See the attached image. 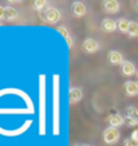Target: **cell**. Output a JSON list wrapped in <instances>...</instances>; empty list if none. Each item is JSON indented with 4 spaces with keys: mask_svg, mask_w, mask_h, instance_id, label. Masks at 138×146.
<instances>
[{
    "mask_svg": "<svg viewBox=\"0 0 138 146\" xmlns=\"http://www.w3.org/2000/svg\"><path fill=\"white\" fill-rule=\"evenodd\" d=\"M39 16L43 22L48 23V24H55L56 22H59V20L62 19V12H60L59 8H56V7L48 5L43 12L39 13Z\"/></svg>",
    "mask_w": 138,
    "mask_h": 146,
    "instance_id": "obj_1",
    "label": "cell"
},
{
    "mask_svg": "<svg viewBox=\"0 0 138 146\" xmlns=\"http://www.w3.org/2000/svg\"><path fill=\"white\" fill-rule=\"evenodd\" d=\"M102 137H103V141H105V143H107V145H114V143H117V142L119 141L121 133L118 131V129L109 126V127L105 129V131H103V134H102Z\"/></svg>",
    "mask_w": 138,
    "mask_h": 146,
    "instance_id": "obj_2",
    "label": "cell"
},
{
    "mask_svg": "<svg viewBox=\"0 0 138 146\" xmlns=\"http://www.w3.org/2000/svg\"><path fill=\"white\" fill-rule=\"evenodd\" d=\"M99 43L93 38H87V39L83 40L82 43V50L85 51L86 54H95L99 50Z\"/></svg>",
    "mask_w": 138,
    "mask_h": 146,
    "instance_id": "obj_3",
    "label": "cell"
},
{
    "mask_svg": "<svg viewBox=\"0 0 138 146\" xmlns=\"http://www.w3.org/2000/svg\"><path fill=\"white\" fill-rule=\"evenodd\" d=\"M107 62L110 63L111 66H122L125 60H123V55L119 51L113 50V51L107 54Z\"/></svg>",
    "mask_w": 138,
    "mask_h": 146,
    "instance_id": "obj_4",
    "label": "cell"
},
{
    "mask_svg": "<svg viewBox=\"0 0 138 146\" xmlns=\"http://www.w3.org/2000/svg\"><path fill=\"white\" fill-rule=\"evenodd\" d=\"M71 11H72V15L75 16V18H83L86 15V5L83 1H79V0H75V1H72L71 4Z\"/></svg>",
    "mask_w": 138,
    "mask_h": 146,
    "instance_id": "obj_5",
    "label": "cell"
},
{
    "mask_svg": "<svg viewBox=\"0 0 138 146\" xmlns=\"http://www.w3.org/2000/svg\"><path fill=\"white\" fill-rule=\"evenodd\" d=\"M102 7L106 13H117L121 9L119 1H117V0H105L102 3Z\"/></svg>",
    "mask_w": 138,
    "mask_h": 146,
    "instance_id": "obj_6",
    "label": "cell"
},
{
    "mask_svg": "<svg viewBox=\"0 0 138 146\" xmlns=\"http://www.w3.org/2000/svg\"><path fill=\"white\" fill-rule=\"evenodd\" d=\"M82 98H83V91H82V89H79V87H71V89H70V91H68V102H70L71 105H75V103L80 102Z\"/></svg>",
    "mask_w": 138,
    "mask_h": 146,
    "instance_id": "obj_7",
    "label": "cell"
},
{
    "mask_svg": "<svg viewBox=\"0 0 138 146\" xmlns=\"http://www.w3.org/2000/svg\"><path fill=\"white\" fill-rule=\"evenodd\" d=\"M121 72L123 76H133L137 74V68H135V64L130 60H125L123 64L121 66Z\"/></svg>",
    "mask_w": 138,
    "mask_h": 146,
    "instance_id": "obj_8",
    "label": "cell"
},
{
    "mask_svg": "<svg viewBox=\"0 0 138 146\" xmlns=\"http://www.w3.org/2000/svg\"><path fill=\"white\" fill-rule=\"evenodd\" d=\"M107 123L110 125L111 127L118 129L119 126H122V125L125 123V118H123L121 114L114 113V114H110L109 117H107Z\"/></svg>",
    "mask_w": 138,
    "mask_h": 146,
    "instance_id": "obj_9",
    "label": "cell"
},
{
    "mask_svg": "<svg viewBox=\"0 0 138 146\" xmlns=\"http://www.w3.org/2000/svg\"><path fill=\"white\" fill-rule=\"evenodd\" d=\"M101 28H102L105 32H107V34H111V32H114L115 30H118V27H117V22L114 20V19H103L102 23H101Z\"/></svg>",
    "mask_w": 138,
    "mask_h": 146,
    "instance_id": "obj_10",
    "label": "cell"
},
{
    "mask_svg": "<svg viewBox=\"0 0 138 146\" xmlns=\"http://www.w3.org/2000/svg\"><path fill=\"white\" fill-rule=\"evenodd\" d=\"M123 89H125V93L127 94L129 97H137L138 95V82L126 80L125 84H123Z\"/></svg>",
    "mask_w": 138,
    "mask_h": 146,
    "instance_id": "obj_11",
    "label": "cell"
},
{
    "mask_svg": "<svg viewBox=\"0 0 138 146\" xmlns=\"http://www.w3.org/2000/svg\"><path fill=\"white\" fill-rule=\"evenodd\" d=\"M56 31L66 39V43H67V46H68V48H71L72 46H74V40H72V36L70 35V31H68L64 26H58L56 27Z\"/></svg>",
    "mask_w": 138,
    "mask_h": 146,
    "instance_id": "obj_12",
    "label": "cell"
},
{
    "mask_svg": "<svg viewBox=\"0 0 138 146\" xmlns=\"http://www.w3.org/2000/svg\"><path fill=\"white\" fill-rule=\"evenodd\" d=\"M19 18V12L18 9L15 8V7H11V5H7L5 7V19L7 22H15V20H18Z\"/></svg>",
    "mask_w": 138,
    "mask_h": 146,
    "instance_id": "obj_13",
    "label": "cell"
},
{
    "mask_svg": "<svg viewBox=\"0 0 138 146\" xmlns=\"http://www.w3.org/2000/svg\"><path fill=\"white\" fill-rule=\"evenodd\" d=\"M117 27H118V31L122 34H127L130 28V22L125 18H121L117 20Z\"/></svg>",
    "mask_w": 138,
    "mask_h": 146,
    "instance_id": "obj_14",
    "label": "cell"
},
{
    "mask_svg": "<svg viewBox=\"0 0 138 146\" xmlns=\"http://www.w3.org/2000/svg\"><path fill=\"white\" fill-rule=\"evenodd\" d=\"M32 5H34V9H35L36 12L40 13L48 7V1H46V0H35V1L32 3Z\"/></svg>",
    "mask_w": 138,
    "mask_h": 146,
    "instance_id": "obj_15",
    "label": "cell"
},
{
    "mask_svg": "<svg viewBox=\"0 0 138 146\" xmlns=\"http://www.w3.org/2000/svg\"><path fill=\"white\" fill-rule=\"evenodd\" d=\"M126 117H129L130 119H133L138 125V109L133 106H129L126 109Z\"/></svg>",
    "mask_w": 138,
    "mask_h": 146,
    "instance_id": "obj_16",
    "label": "cell"
},
{
    "mask_svg": "<svg viewBox=\"0 0 138 146\" xmlns=\"http://www.w3.org/2000/svg\"><path fill=\"white\" fill-rule=\"evenodd\" d=\"M127 35L130 38H137L138 36V23L137 22H130V28Z\"/></svg>",
    "mask_w": 138,
    "mask_h": 146,
    "instance_id": "obj_17",
    "label": "cell"
},
{
    "mask_svg": "<svg viewBox=\"0 0 138 146\" xmlns=\"http://www.w3.org/2000/svg\"><path fill=\"white\" fill-rule=\"evenodd\" d=\"M123 146H138V142L131 139V138H126L123 141Z\"/></svg>",
    "mask_w": 138,
    "mask_h": 146,
    "instance_id": "obj_18",
    "label": "cell"
},
{
    "mask_svg": "<svg viewBox=\"0 0 138 146\" xmlns=\"http://www.w3.org/2000/svg\"><path fill=\"white\" fill-rule=\"evenodd\" d=\"M3 19H5V7L0 4V20H3Z\"/></svg>",
    "mask_w": 138,
    "mask_h": 146,
    "instance_id": "obj_19",
    "label": "cell"
},
{
    "mask_svg": "<svg viewBox=\"0 0 138 146\" xmlns=\"http://www.w3.org/2000/svg\"><path fill=\"white\" fill-rule=\"evenodd\" d=\"M131 139H134V141L138 142V129H135V130H133V133H131Z\"/></svg>",
    "mask_w": 138,
    "mask_h": 146,
    "instance_id": "obj_20",
    "label": "cell"
},
{
    "mask_svg": "<svg viewBox=\"0 0 138 146\" xmlns=\"http://www.w3.org/2000/svg\"><path fill=\"white\" fill-rule=\"evenodd\" d=\"M75 146H91V145H86V143H83V145H75Z\"/></svg>",
    "mask_w": 138,
    "mask_h": 146,
    "instance_id": "obj_21",
    "label": "cell"
},
{
    "mask_svg": "<svg viewBox=\"0 0 138 146\" xmlns=\"http://www.w3.org/2000/svg\"><path fill=\"white\" fill-rule=\"evenodd\" d=\"M137 82H138V71H137Z\"/></svg>",
    "mask_w": 138,
    "mask_h": 146,
    "instance_id": "obj_22",
    "label": "cell"
},
{
    "mask_svg": "<svg viewBox=\"0 0 138 146\" xmlns=\"http://www.w3.org/2000/svg\"><path fill=\"white\" fill-rule=\"evenodd\" d=\"M0 24H1V23H0Z\"/></svg>",
    "mask_w": 138,
    "mask_h": 146,
    "instance_id": "obj_23",
    "label": "cell"
}]
</instances>
